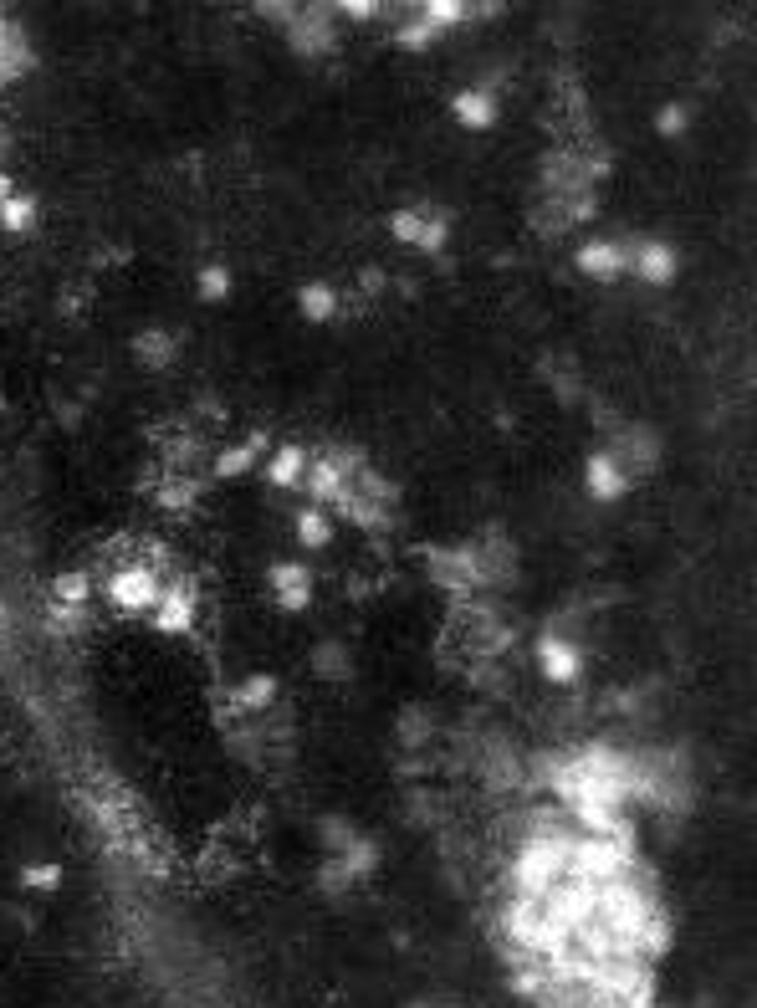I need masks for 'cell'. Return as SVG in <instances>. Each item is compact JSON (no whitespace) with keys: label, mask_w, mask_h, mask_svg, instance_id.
Returning a JSON list of instances; mask_svg holds the SVG:
<instances>
[{"label":"cell","mask_w":757,"mask_h":1008,"mask_svg":"<svg viewBox=\"0 0 757 1008\" xmlns=\"http://www.w3.org/2000/svg\"><path fill=\"white\" fill-rule=\"evenodd\" d=\"M471 11L461 6V0H430V6H425V21L435 26V31H445V26H461Z\"/></svg>","instance_id":"4316f807"},{"label":"cell","mask_w":757,"mask_h":1008,"mask_svg":"<svg viewBox=\"0 0 757 1008\" xmlns=\"http://www.w3.org/2000/svg\"><path fill=\"white\" fill-rule=\"evenodd\" d=\"M318 835H323V845H328L333 855H343L353 840H359V829H353L343 814H323V819H318Z\"/></svg>","instance_id":"44dd1931"},{"label":"cell","mask_w":757,"mask_h":1008,"mask_svg":"<svg viewBox=\"0 0 757 1008\" xmlns=\"http://www.w3.org/2000/svg\"><path fill=\"white\" fill-rule=\"evenodd\" d=\"M578 272L594 277V282H614L619 272H630L625 246H619V241H584V246H578Z\"/></svg>","instance_id":"8992f818"},{"label":"cell","mask_w":757,"mask_h":1008,"mask_svg":"<svg viewBox=\"0 0 757 1008\" xmlns=\"http://www.w3.org/2000/svg\"><path fill=\"white\" fill-rule=\"evenodd\" d=\"M313 671H318V676H328V681H348V676H353L343 640H323V645L313 650Z\"/></svg>","instance_id":"2e32d148"},{"label":"cell","mask_w":757,"mask_h":1008,"mask_svg":"<svg viewBox=\"0 0 757 1008\" xmlns=\"http://www.w3.org/2000/svg\"><path fill=\"white\" fill-rule=\"evenodd\" d=\"M307 492H313V502L323 507V502H338L348 487H343V476H338L328 461H318V466H313V476H307Z\"/></svg>","instance_id":"ffe728a7"},{"label":"cell","mask_w":757,"mask_h":1008,"mask_svg":"<svg viewBox=\"0 0 757 1008\" xmlns=\"http://www.w3.org/2000/svg\"><path fill=\"white\" fill-rule=\"evenodd\" d=\"M52 599H57V604H72V609L87 604V574H82V568H67V574H57Z\"/></svg>","instance_id":"cb8c5ba5"},{"label":"cell","mask_w":757,"mask_h":1008,"mask_svg":"<svg viewBox=\"0 0 757 1008\" xmlns=\"http://www.w3.org/2000/svg\"><path fill=\"white\" fill-rule=\"evenodd\" d=\"M133 359H139L144 369H164L169 359H174V338L164 333V328H144V333H133Z\"/></svg>","instance_id":"7c38bea8"},{"label":"cell","mask_w":757,"mask_h":1008,"mask_svg":"<svg viewBox=\"0 0 757 1008\" xmlns=\"http://www.w3.org/2000/svg\"><path fill=\"white\" fill-rule=\"evenodd\" d=\"M359 492H364L374 507H394V502H399V487H394V481H384L379 471H369V466L359 471Z\"/></svg>","instance_id":"d4e9b609"},{"label":"cell","mask_w":757,"mask_h":1008,"mask_svg":"<svg viewBox=\"0 0 757 1008\" xmlns=\"http://www.w3.org/2000/svg\"><path fill=\"white\" fill-rule=\"evenodd\" d=\"M568 850H573L568 835H532V840L517 850V896L543 901V896L563 881V875H568Z\"/></svg>","instance_id":"6da1fadb"},{"label":"cell","mask_w":757,"mask_h":1008,"mask_svg":"<svg viewBox=\"0 0 757 1008\" xmlns=\"http://www.w3.org/2000/svg\"><path fill=\"white\" fill-rule=\"evenodd\" d=\"M435 36H440V31H435V26H430L425 16H420L415 26H399V31H394V41H399V47H410V52L430 47V41H435Z\"/></svg>","instance_id":"f546056e"},{"label":"cell","mask_w":757,"mask_h":1008,"mask_svg":"<svg viewBox=\"0 0 757 1008\" xmlns=\"http://www.w3.org/2000/svg\"><path fill=\"white\" fill-rule=\"evenodd\" d=\"M277 604L287 609V615H302V609L313 604V594H307V584H302V589H282V594H277Z\"/></svg>","instance_id":"d590c367"},{"label":"cell","mask_w":757,"mask_h":1008,"mask_svg":"<svg viewBox=\"0 0 757 1008\" xmlns=\"http://www.w3.org/2000/svg\"><path fill=\"white\" fill-rule=\"evenodd\" d=\"M6 630H11V609H6V599H0V640H6Z\"/></svg>","instance_id":"60d3db41"},{"label":"cell","mask_w":757,"mask_h":1008,"mask_svg":"<svg viewBox=\"0 0 757 1008\" xmlns=\"http://www.w3.org/2000/svg\"><path fill=\"white\" fill-rule=\"evenodd\" d=\"M256 11H261V16H272V21H292V16H297V6H277V0H261Z\"/></svg>","instance_id":"74e56055"},{"label":"cell","mask_w":757,"mask_h":1008,"mask_svg":"<svg viewBox=\"0 0 757 1008\" xmlns=\"http://www.w3.org/2000/svg\"><path fill=\"white\" fill-rule=\"evenodd\" d=\"M359 287H364V292H384V287H389V277H384V267H369V272H364V277H359Z\"/></svg>","instance_id":"f35d334b"},{"label":"cell","mask_w":757,"mask_h":1008,"mask_svg":"<svg viewBox=\"0 0 757 1008\" xmlns=\"http://www.w3.org/2000/svg\"><path fill=\"white\" fill-rule=\"evenodd\" d=\"M630 272H640V277L655 282V287H671V282H676V256H671V246H660V241H640Z\"/></svg>","instance_id":"8fae6325"},{"label":"cell","mask_w":757,"mask_h":1008,"mask_svg":"<svg viewBox=\"0 0 757 1008\" xmlns=\"http://www.w3.org/2000/svg\"><path fill=\"white\" fill-rule=\"evenodd\" d=\"M231 701H236V712H241V717H246V712H266V707L277 701V676H266V671H261V676H246V681L236 686Z\"/></svg>","instance_id":"4fadbf2b"},{"label":"cell","mask_w":757,"mask_h":1008,"mask_svg":"<svg viewBox=\"0 0 757 1008\" xmlns=\"http://www.w3.org/2000/svg\"><path fill=\"white\" fill-rule=\"evenodd\" d=\"M614 466L625 471V476H635V471H645L655 456H660V441H655V430H645V425H630L625 435H614Z\"/></svg>","instance_id":"5b68a950"},{"label":"cell","mask_w":757,"mask_h":1008,"mask_svg":"<svg viewBox=\"0 0 757 1008\" xmlns=\"http://www.w3.org/2000/svg\"><path fill=\"white\" fill-rule=\"evenodd\" d=\"M31 221H36V200H31V195H11L6 205H0V231L26 236V231H31Z\"/></svg>","instance_id":"d6986e66"},{"label":"cell","mask_w":757,"mask_h":1008,"mask_svg":"<svg viewBox=\"0 0 757 1008\" xmlns=\"http://www.w3.org/2000/svg\"><path fill=\"white\" fill-rule=\"evenodd\" d=\"M195 625V589L190 584H174L159 594V630L164 635H185Z\"/></svg>","instance_id":"9c48e42d"},{"label":"cell","mask_w":757,"mask_h":1008,"mask_svg":"<svg viewBox=\"0 0 757 1008\" xmlns=\"http://www.w3.org/2000/svg\"><path fill=\"white\" fill-rule=\"evenodd\" d=\"M302 471H307V451L302 446H282L272 456V466H266V481H272V487H302Z\"/></svg>","instance_id":"9a60e30c"},{"label":"cell","mask_w":757,"mask_h":1008,"mask_svg":"<svg viewBox=\"0 0 757 1008\" xmlns=\"http://www.w3.org/2000/svg\"><path fill=\"white\" fill-rule=\"evenodd\" d=\"M272 584H277V594L282 589H302L307 584V568L302 563H272Z\"/></svg>","instance_id":"e575fe53"},{"label":"cell","mask_w":757,"mask_h":1008,"mask_svg":"<svg viewBox=\"0 0 757 1008\" xmlns=\"http://www.w3.org/2000/svg\"><path fill=\"white\" fill-rule=\"evenodd\" d=\"M159 574L154 568H144V563H128V568H118L113 574V584H108V599L123 609V615H139V609H149V604H159Z\"/></svg>","instance_id":"7a4b0ae2"},{"label":"cell","mask_w":757,"mask_h":1008,"mask_svg":"<svg viewBox=\"0 0 757 1008\" xmlns=\"http://www.w3.org/2000/svg\"><path fill=\"white\" fill-rule=\"evenodd\" d=\"M11 200V180H6V169H0V205Z\"/></svg>","instance_id":"7bdbcfd3"},{"label":"cell","mask_w":757,"mask_h":1008,"mask_svg":"<svg viewBox=\"0 0 757 1008\" xmlns=\"http://www.w3.org/2000/svg\"><path fill=\"white\" fill-rule=\"evenodd\" d=\"M297 538H302V548H328V538H333V522H328V512H323V507H307V512H297Z\"/></svg>","instance_id":"ac0fdd59"},{"label":"cell","mask_w":757,"mask_h":1008,"mask_svg":"<svg viewBox=\"0 0 757 1008\" xmlns=\"http://www.w3.org/2000/svg\"><path fill=\"white\" fill-rule=\"evenodd\" d=\"M338 860H343V865H348V875H353V881H364V875H369V870H374V865H379V845H374V840H364V835H359V840H353V845H348V850H343V855H338Z\"/></svg>","instance_id":"7402d4cb"},{"label":"cell","mask_w":757,"mask_h":1008,"mask_svg":"<svg viewBox=\"0 0 757 1008\" xmlns=\"http://www.w3.org/2000/svg\"><path fill=\"white\" fill-rule=\"evenodd\" d=\"M476 568H481V584L512 589V584H517V548H512L502 533H492L486 543H476Z\"/></svg>","instance_id":"277c9868"},{"label":"cell","mask_w":757,"mask_h":1008,"mask_svg":"<svg viewBox=\"0 0 757 1008\" xmlns=\"http://www.w3.org/2000/svg\"><path fill=\"white\" fill-rule=\"evenodd\" d=\"M655 128H660V134H665V139H681V134H686V128H691V113H686L681 103H671V108H660Z\"/></svg>","instance_id":"1f68e13d"},{"label":"cell","mask_w":757,"mask_h":1008,"mask_svg":"<svg viewBox=\"0 0 757 1008\" xmlns=\"http://www.w3.org/2000/svg\"><path fill=\"white\" fill-rule=\"evenodd\" d=\"M538 661H543V676L558 681V686H573L578 676H584V655H578L568 640H558V635L538 640Z\"/></svg>","instance_id":"52a82bcc"},{"label":"cell","mask_w":757,"mask_h":1008,"mask_svg":"<svg viewBox=\"0 0 757 1008\" xmlns=\"http://www.w3.org/2000/svg\"><path fill=\"white\" fill-rule=\"evenodd\" d=\"M512 988H517V993H538V988H543V973H517Z\"/></svg>","instance_id":"ab89813d"},{"label":"cell","mask_w":757,"mask_h":1008,"mask_svg":"<svg viewBox=\"0 0 757 1008\" xmlns=\"http://www.w3.org/2000/svg\"><path fill=\"white\" fill-rule=\"evenodd\" d=\"M348 21H374L379 16V6H374V0H343V6H338Z\"/></svg>","instance_id":"8d00e7d4"},{"label":"cell","mask_w":757,"mask_h":1008,"mask_svg":"<svg viewBox=\"0 0 757 1008\" xmlns=\"http://www.w3.org/2000/svg\"><path fill=\"white\" fill-rule=\"evenodd\" d=\"M399 742H405V748H425V742L435 737V722H430V712L425 707H405V712H399Z\"/></svg>","instance_id":"e0dca14e"},{"label":"cell","mask_w":757,"mask_h":1008,"mask_svg":"<svg viewBox=\"0 0 757 1008\" xmlns=\"http://www.w3.org/2000/svg\"><path fill=\"white\" fill-rule=\"evenodd\" d=\"M251 461H256L251 446H231V451H220V456H215V476H220V481H231V476L251 471Z\"/></svg>","instance_id":"83f0119b"},{"label":"cell","mask_w":757,"mask_h":1008,"mask_svg":"<svg viewBox=\"0 0 757 1008\" xmlns=\"http://www.w3.org/2000/svg\"><path fill=\"white\" fill-rule=\"evenodd\" d=\"M584 476H589V497H594V502H614V497H625V492H630V476L614 466L609 451H594Z\"/></svg>","instance_id":"ba28073f"},{"label":"cell","mask_w":757,"mask_h":1008,"mask_svg":"<svg viewBox=\"0 0 757 1008\" xmlns=\"http://www.w3.org/2000/svg\"><path fill=\"white\" fill-rule=\"evenodd\" d=\"M318 886H323V891H333V896L353 886V875H348V865H343L338 855H333V860H323V870H318Z\"/></svg>","instance_id":"4dcf8cb0"},{"label":"cell","mask_w":757,"mask_h":1008,"mask_svg":"<svg viewBox=\"0 0 757 1008\" xmlns=\"http://www.w3.org/2000/svg\"><path fill=\"white\" fill-rule=\"evenodd\" d=\"M451 118L461 123V128H492L497 123V98L492 93H481V87H466V93H456L451 98Z\"/></svg>","instance_id":"30bf717a"},{"label":"cell","mask_w":757,"mask_h":1008,"mask_svg":"<svg viewBox=\"0 0 757 1008\" xmlns=\"http://www.w3.org/2000/svg\"><path fill=\"white\" fill-rule=\"evenodd\" d=\"M445 241H451V221H445V215H430V221L420 226V241H415V246H420L425 256H440Z\"/></svg>","instance_id":"484cf974"},{"label":"cell","mask_w":757,"mask_h":1008,"mask_svg":"<svg viewBox=\"0 0 757 1008\" xmlns=\"http://www.w3.org/2000/svg\"><path fill=\"white\" fill-rule=\"evenodd\" d=\"M287 41H292V52H302V57H323V52L338 47V31L328 26V11H297L287 21Z\"/></svg>","instance_id":"3957f363"},{"label":"cell","mask_w":757,"mask_h":1008,"mask_svg":"<svg viewBox=\"0 0 757 1008\" xmlns=\"http://www.w3.org/2000/svg\"><path fill=\"white\" fill-rule=\"evenodd\" d=\"M200 487L205 481L200 476H185V481H164V492H159V507H169V512H185L195 497H200Z\"/></svg>","instance_id":"603a6c76"},{"label":"cell","mask_w":757,"mask_h":1008,"mask_svg":"<svg viewBox=\"0 0 757 1008\" xmlns=\"http://www.w3.org/2000/svg\"><path fill=\"white\" fill-rule=\"evenodd\" d=\"M297 308H302L307 323H328V318L338 313V292H333L328 282H307V287L297 292Z\"/></svg>","instance_id":"5bb4252c"},{"label":"cell","mask_w":757,"mask_h":1008,"mask_svg":"<svg viewBox=\"0 0 757 1008\" xmlns=\"http://www.w3.org/2000/svg\"><path fill=\"white\" fill-rule=\"evenodd\" d=\"M200 297L205 302H226L231 297V272L226 267H205L200 272Z\"/></svg>","instance_id":"f1b7e54d"},{"label":"cell","mask_w":757,"mask_h":1008,"mask_svg":"<svg viewBox=\"0 0 757 1008\" xmlns=\"http://www.w3.org/2000/svg\"><path fill=\"white\" fill-rule=\"evenodd\" d=\"M420 226H425V215H415V210H399L394 221H389L394 241H405V246H415V241H420Z\"/></svg>","instance_id":"d6a6232c"},{"label":"cell","mask_w":757,"mask_h":1008,"mask_svg":"<svg viewBox=\"0 0 757 1008\" xmlns=\"http://www.w3.org/2000/svg\"><path fill=\"white\" fill-rule=\"evenodd\" d=\"M16 77H21V72H16V67L6 62V57H0V82H16Z\"/></svg>","instance_id":"b9f144b4"},{"label":"cell","mask_w":757,"mask_h":1008,"mask_svg":"<svg viewBox=\"0 0 757 1008\" xmlns=\"http://www.w3.org/2000/svg\"><path fill=\"white\" fill-rule=\"evenodd\" d=\"M21 881H26L31 891H57V886H62V870H57V865H26Z\"/></svg>","instance_id":"836d02e7"}]
</instances>
